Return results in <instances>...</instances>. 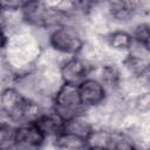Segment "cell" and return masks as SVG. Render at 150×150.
<instances>
[{
	"instance_id": "cell-17",
	"label": "cell",
	"mask_w": 150,
	"mask_h": 150,
	"mask_svg": "<svg viewBox=\"0 0 150 150\" xmlns=\"http://www.w3.org/2000/svg\"><path fill=\"white\" fill-rule=\"evenodd\" d=\"M18 125L9 122H0V150H12Z\"/></svg>"
},
{
	"instance_id": "cell-13",
	"label": "cell",
	"mask_w": 150,
	"mask_h": 150,
	"mask_svg": "<svg viewBox=\"0 0 150 150\" xmlns=\"http://www.w3.org/2000/svg\"><path fill=\"white\" fill-rule=\"evenodd\" d=\"M95 128H96V124L94 120L90 117L89 112L86 111L81 115H77L66 121L63 125V132L71 134V135H75L77 137H81L88 141L89 136L95 130Z\"/></svg>"
},
{
	"instance_id": "cell-19",
	"label": "cell",
	"mask_w": 150,
	"mask_h": 150,
	"mask_svg": "<svg viewBox=\"0 0 150 150\" xmlns=\"http://www.w3.org/2000/svg\"><path fill=\"white\" fill-rule=\"evenodd\" d=\"M87 150H107L104 148H94V146H88Z\"/></svg>"
},
{
	"instance_id": "cell-15",
	"label": "cell",
	"mask_w": 150,
	"mask_h": 150,
	"mask_svg": "<svg viewBox=\"0 0 150 150\" xmlns=\"http://www.w3.org/2000/svg\"><path fill=\"white\" fill-rule=\"evenodd\" d=\"M52 144H54L57 149H73V150H86L88 148V142L84 138L77 137L75 135L71 134H67V132H61L53 142H50Z\"/></svg>"
},
{
	"instance_id": "cell-18",
	"label": "cell",
	"mask_w": 150,
	"mask_h": 150,
	"mask_svg": "<svg viewBox=\"0 0 150 150\" xmlns=\"http://www.w3.org/2000/svg\"><path fill=\"white\" fill-rule=\"evenodd\" d=\"M112 130L103 127H96L95 130L91 132V135L88 138V146H94V148H104L108 150L110 136H111Z\"/></svg>"
},
{
	"instance_id": "cell-1",
	"label": "cell",
	"mask_w": 150,
	"mask_h": 150,
	"mask_svg": "<svg viewBox=\"0 0 150 150\" xmlns=\"http://www.w3.org/2000/svg\"><path fill=\"white\" fill-rule=\"evenodd\" d=\"M1 36V60L18 73L32 68L43 52L29 28L11 38L2 34Z\"/></svg>"
},
{
	"instance_id": "cell-9",
	"label": "cell",
	"mask_w": 150,
	"mask_h": 150,
	"mask_svg": "<svg viewBox=\"0 0 150 150\" xmlns=\"http://www.w3.org/2000/svg\"><path fill=\"white\" fill-rule=\"evenodd\" d=\"M77 88L81 102L87 110L98 108L107 101L109 96L105 87L94 76L87 77L77 86Z\"/></svg>"
},
{
	"instance_id": "cell-2",
	"label": "cell",
	"mask_w": 150,
	"mask_h": 150,
	"mask_svg": "<svg viewBox=\"0 0 150 150\" xmlns=\"http://www.w3.org/2000/svg\"><path fill=\"white\" fill-rule=\"evenodd\" d=\"M41 112L36 102L23 97L14 88L1 90L0 122H9L15 125L33 123Z\"/></svg>"
},
{
	"instance_id": "cell-11",
	"label": "cell",
	"mask_w": 150,
	"mask_h": 150,
	"mask_svg": "<svg viewBox=\"0 0 150 150\" xmlns=\"http://www.w3.org/2000/svg\"><path fill=\"white\" fill-rule=\"evenodd\" d=\"M90 76L97 79L107 89L109 95L120 94L121 86L124 79L118 62H105L94 68Z\"/></svg>"
},
{
	"instance_id": "cell-20",
	"label": "cell",
	"mask_w": 150,
	"mask_h": 150,
	"mask_svg": "<svg viewBox=\"0 0 150 150\" xmlns=\"http://www.w3.org/2000/svg\"><path fill=\"white\" fill-rule=\"evenodd\" d=\"M144 150H150V144H149V145H148V146H146Z\"/></svg>"
},
{
	"instance_id": "cell-5",
	"label": "cell",
	"mask_w": 150,
	"mask_h": 150,
	"mask_svg": "<svg viewBox=\"0 0 150 150\" xmlns=\"http://www.w3.org/2000/svg\"><path fill=\"white\" fill-rule=\"evenodd\" d=\"M53 111L64 122L87 111L81 102L77 86L62 83L54 96Z\"/></svg>"
},
{
	"instance_id": "cell-12",
	"label": "cell",
	"mask_w": 150,
	"mask_h": 150,
	"mask_svg": "<svg viewBox=\"0 0 150 150\" xmlns=\"http://www.w3.org/2000/svg\"><path fill=\"white\" fill-rule=\"evenodd\" d=\"M33 123L46 137L48 143L53 142L63 131L64 125V121L59 115H56L53 109L42 111Z\"/></svg>"
},
{
	"instance_id": "cell-14",
	"label": "cell",
	"mask_w": 150,
	"mask_h": 150,
	"mask_svg": "<svg viewBox=\"0 0 150 150\" xmlns=\"http://www.w3.org/2000/svg\"><path fill=\"white\" fill-rule=\"evenodd\" d=\"M127 29L130 32L134 41L141 45L150 55V21L138 20Z\"/></svg>"
},
{
	"instance_id": "cell-10",
	"label": "cell",
	"mask_w": 150,
	"mask_h": 150,
	"mask_svg": "<svg viewBox=\"0 0 150 150\" xmlns=\"http://www.w3.org/2000/svg\"><path fill=\"white\" fill-rule=\"evenodd\" d=\"M48 144L46 137L34 123L18 125L12 150H43Z\"/></svg>"
},
{
	"instance_id": "cell-6",
	"label": "cell",
	"mask_w": 150,
	"mask_h": 150,
	"mask_svg": "<svg viewBox=\"0 0 150 150\" xmlns=\"http://www.w3.org/2000/svg\"><path fill=\"white\" fill-rule=\"evenodd\" d=\"M105 9L112 28H128L141 20V1H105Z\"/></svg>"
},
{
	"instance_id": "cell-3",
	"label": "cell",
	"mask_w": 150,
	"mask_h": 150,
	"mask_svg": "<svg viewBox=\"0 0 150 150\" xmlns=\"http://www.w3.org/2000/svg\"><path fill=\"white\" fill-rule=\"evenodd\" d=\"M21 13L29 29L52 30L64 20V13L59 8L57 1L26 0Z\"/></svg>"
},
{
	"instance_id": "cell-7",
	"label": "cell",
	"mask_w": 150,
	"mask_h": 150,
	"mask_svg": "<svg viewBox=\"0 0 150 150\" xmlns=\"http://www.w3.org/2000/svg\"><path fill=\"white\" fill-rule=\"evenodd\" d=\"M94 67L82 56H69L60 66L59 73L62 83L79 86L91 75Z\"/></svg>"
},
{
	"instance_id": "cell-16",
	"label": "cell",
	"mask_w": 150,
	"mask_h": 150,
	"mask_svg": "<svg viewBox=\"0 0 150 150\" xmlns=\"http://www.w3.org/2000/svg\"><path fill=\"white\" fill-rule=\"evenodd\" d=\"M108 150H141L122 130H112Z\"/></svg>"
},
{
	"instance_id": "cell-8",
	"label": "cell",
	"mask_w": 150,
	"mask_h": 150,
	"mask_svg": "<svg viewBox=\"0 0 150 150\" xmlns=\"http://www.w3.org/2000/svg\"><path fill=\"white\" fill-rule=\"evenodd\" d=\"M110 53L123 57L134 45V39L127 28H112L103 35L91 36Z\"/></svg>"
},
{
	"instance_id": "cell-4",
	"label": "cell",
	"mask_w": 150,
	"mask_h": 150,
	"mask_svg": "<svg viewBox=\"0 0 150 150\" xmlns=\"http://www.w3.org/2000/svg\"><path fill=\"white\" fill-rule=\"evenodd\" d=\"M88 39L81 29L71 25H61L50 30L48 48L64 56H76L81 54Z\"/></svg>"
}]
</instances>
